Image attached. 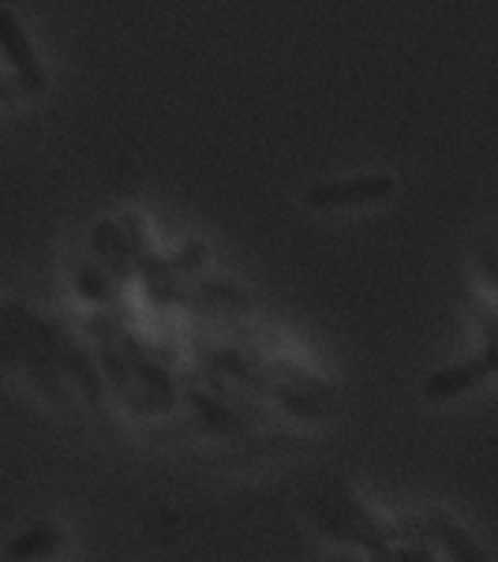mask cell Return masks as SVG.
Wrapping results in <instances>:
<instances>
[{
    "label": "cell",
    "instance_id": "1",
    "mask_svg": "<svg viewBox=\"0 0 498 562\" xmlns=\"http://www.w3.org/2000/svg\"><path fill=\"white\" fill-rule=\"evenodd\" d=\"M394 195V177L371 173V177H346V180H326L307 192L312 211H346V206H371L386 203Z\"/></svg>",
    "mask_w": 498,
    "mask_h": 562
},
{
    "label": "cell",
    "instance_id": "3",
    "mask_svg": "<svg viewBox=\"0 0 498 562\" xmlns=\"http://www.w3.org/2000/svg\"><path fill=\"white\" fill-rule=\"evenodd\" d=\"M491 371H498V346H491L479 360H468V364H454V368H442L423 383V397L428 402H450V397L465 394L484 383Z\"/></svg>",
    "mask_w": 498,
    "mask_h": 562
},
{
    "label": "cell",
    "instance_id": "2",
    "mask_svg": "<svg viewBox=\"0 0 498 562\" xmlns=\"http://www.w3.org/2000/svg\"><path fill=\"white\" fill-rule=\"evenodd\" d=\"M0 49H4L8 65L15 68V76L23 79V87L31 90V94H42V90L49 87V76H45L38 53H34L20 15H15L12 8H0Z\"/></svg>",
    "mask_w": 498,
    "mask_h": 562
},
{
    "label": "cell",
    "instance_id": "4",
    "mask_svg": "<svg viewBox=\"0 0 498 562\" xmlns=\"http://www.w3.org/2000/svg\"><path fill=\"white\" fill-rule=\"evenodd\" d=\"M53 548H57V529H53V525H34L31 532H23V537H15L8 543V559H34Z\"/></svg>",
    "mask_w": 498,
    "mask_h": 562
},
{
    "label": "cell",
    "instance_id": "5",
    "mask_svg": "<svg viewBox=\"0 0 498 562\" xmlns=\"http://www.w3.org/2000/svg\"><path fill=\"white\" fill-rule=\"evenodd\" d=\"M23 94H31V90L23 87V79L20 76H0V102H12V98H23Z\"/></svg>",
    "mask_w": 498,
    "mask_h": 562
}]
</instances>
